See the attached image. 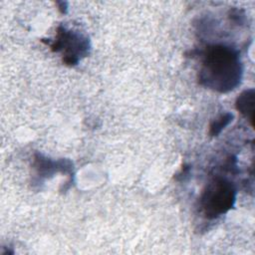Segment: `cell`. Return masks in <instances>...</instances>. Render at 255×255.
Listing matches in <instances>:
<instances>
[{
  "label": "cell",
  "mask_w": 255,
  "mask_h": 255,
  "mask_svg": "<svg viewBox=\"0 0 255 255\" xmlns=\"http://www.w3.org/2000/svg\"><path fill=\"white\" fill-rule=\"evenodd\" d=\"M241 76L242 65L234 49L223 45L207 48L199 72L201 85L220 93H226L239 85Z\"/></svg>",
  "instance_id": "cell-1"
},
{
  "label": "cell",
  "mask_w": 255,
  "mask_h": 255,
  "mask_svg": "<svg viewBox=\"0 0 255 255\" xmlns=\"http://www.w3.org/2000/svg\"><path fill=\"white\" fill-rule=\"evenodd\" d=\"M235 195L236 189L232 182L221 177L215 178L207 184L201 195V207L207 217H217L232 208Z\"/></svg>",
  "instance_id": "cell-2"
},
{
  "label": "cell",
  "mask_w": 255,
  "mask_h": 255,
  "mask_svg": "<svg viewBox=\"0 0 255 255\" xmlns=\"http://www.w3.org/2000/svg\"><path fill=\"white\" fill-rule=\"evenodd\" d=\"M54 52L65 50L64 62L68 65H76L81 56L88 54L89 40L77 33L67 31L65 28L58 29V36L54 44L51 45Z\"/></svg>",
  "instance_id": "cell-3"
},
{
  "label": "cell",
  "mask_w": 255,
  "mask_h": 255,
  "mask_svg": "<svg viewBox=\"0 0 255 255\" xmlns=\"http://www.w3.org/2000/svg\"><path fill=\"white\" fill-rule=\"evenodd\" d=\"M253 108H254V90L244 91L236 100V109L245 116L253 126Z\"/></svg>",
  "instance_id": "cell-4"
},
{
  "label": "cell",
  "mask_w": 255,
  "mask_h": 255,
  "mask_svg": "<svg viewBox=\"0 0 255 255\" xmlns=\"http://www.w3.org/2000/svg\"><path fill=\"white\" fill-rule=\"evenodd\" d=\"M233 116L231 114H224V115H221L217 120H215L211 126H210V134L211 135H217L221 130L222 128H224V127H226L230 121L232 120Z\"/></svg>",
  "instance_id": "cell-5"
}]
</instances>
